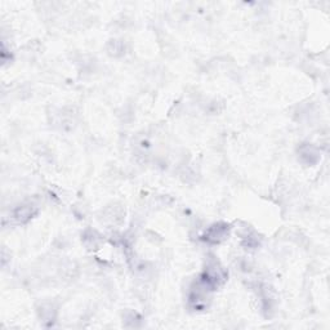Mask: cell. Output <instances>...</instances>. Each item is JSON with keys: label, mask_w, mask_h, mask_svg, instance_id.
Wrapping results in <instances>:
<instances>
[{"label": "cell", "mask_w": 330, "mask_h": 330, "mask_svg": "<svg viewBox=\"0 0 330 330\" xmlns=\"http://www.w3.org/2000/svg\"><path fill=\"white\" fill-rule=\"evenodd\" d=\"M34 213H35V208L33 205H22V206H18L17 209H15L12 218L15 219L17 223H25L33 217Z\"/></svg>", "instance_id": "7a4b0ae2"}, {"label": "cell", "mask_w": 330, "mask_h": 330, "mask_svg": "<svg viewBox=\"0 0 330 330\" xmlns=\"http://www.w3.org/2000/svg\"><path fill=\"white\" fill-rule=\"evenodd\" d=\"M39 311L40 317H41L44 321H50L52 319H54V312H56V309H54V306L52 305V303H44Z\"/></svg>", "instance_id": "5b68a950"}, {"label": "cell", "mask_w": 330, "mask_h": 330, "mask_svg": "<svg viewBox=\"0 0 330 330\" xmlns=\"http://www.w3.org/2000/svg\"><path fill=\"white\" fill-rule=\"evenodd\" d=\"M228 236V226L225 223H217L213 225L206 233H205V240L212 243V244H219Z\"/></svg>", "instance_id": "6da1fadb"}, {"label": "cell", "mask_w": 330, "mask_h": 330, "mask_svg": "<svg viewBox=\"0 0 330 330\" xmlns=\"http://www.w3.org/2000/svg\"><path fill=\"white\" fill-rule=\"evenodd\" d=\"M82 243L86 247V249H98L101 241V235L94 230H86L82 237Z\"/></svg>", "instance_id": "3957f363"}, {"label": "cell", "mask_w": 330, "mask_h": 330, "mask_svg": "<svg viewBox=\"0 0 330 330\" xmlns=\"http://www.w3.org/2000/svg\"><path fill=\"white\" fill-rule=\"evenodd\" d=\"M299 156H301V160L306 164H315L317 160H319V152L316 151V148L313 146H302L301 151H299Z\"/></svg>", "instance_id": "277c9868"}]
</instances>
